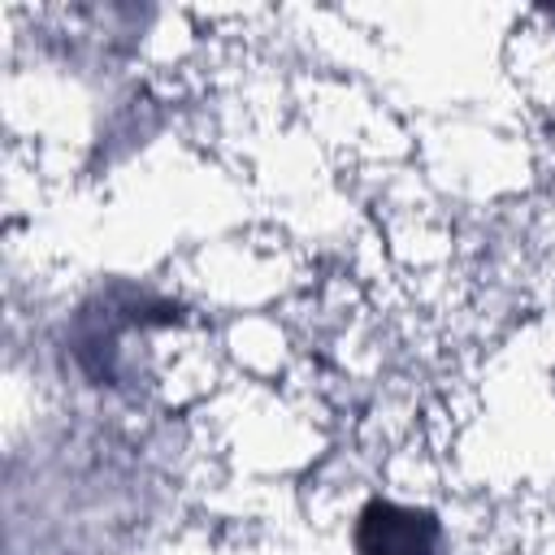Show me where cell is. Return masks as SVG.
I'll return each instance as SVG.
<instances>
[{"label": "cell", "instance_id": "cell-1", "mask_svg": "<svg viewBox=\"0 0 555 555\" xmlns=\"http://www.w3.org/2000/svg\"><path fill=\"white\" fill-rule=\"evenodd\" d=\"M356 551L360 555H442V529L421 507L373 499L356 516Z\"/></svg>", "mask_w": 555, "mask_h": 555}]
</instances>
